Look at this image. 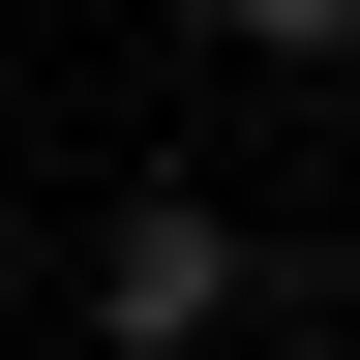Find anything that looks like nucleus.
Masks as SVG:
<instances>
[{"label": "nucleus", "instance_id": "nucleus-2", "mask_svg": "<svg viewBox=\"0 0 360 360\" xmlns=\"http://www.w3.org/2000/svg\"><path fill=\"white\" fill-rule=\"evenodd\" d=\"M210 30H240V60H330V30H360V0H210Z\"/></svg>", "mask_w": 360, "mask_h": 360}, {"label": "nucleus", "instance_id": "nucleus-1", "mask_svg": "<svg viewBox=\"0 0 360 360\" xmlns=\"http://www.w3.org/2000/svg\"><path fill=\"white\" fill-rule=\"evenodd\" d=\"M90 330H120V360H210V330H240V210H210V180H150V210L90 240Z\"/></svg>", "mask_w": 360, "mask_h": 360}]
</instances>
